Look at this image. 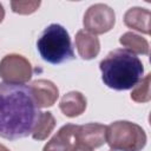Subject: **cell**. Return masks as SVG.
<instances>
[{
  "label": "cell",
  "mask_w": 151,
  "mask_h": 151,
  "mask_svg": "<svg viewBox=\"0 0 151 151\" xmlns=\"http://www.w3.org/2000/svg\"><path fill=\"white\" fill-rule=\"evenodd\" d=\"M40 4V1H11V7L14 13L31 14L39 8Z\"/></svg>",
  "instance_id": "obj_16"
},
{
  "label": "cell",
  "mask_w": 151,
  "mask_h": 151,
  "mask_svg": "<svg viewBox=\"0 0 151 151\" xmlns=\"http://www.w3.org/2000/svg\"><path fill=\"white\" fill-rule=\"evenodd\" d=\"M124 24L142 33H150V11L142 7H131L124 14Z\"/></svg>",
  "instance_id": "obj_12"
},
{
  "label": "cell",
  "mask_w": 151,
  "mask_h": 151,
  "mask_svg": "<svg viewBox=\"0 0 151 151\" xmlns=\"http://www.w3.org/2000/svg\"><path fill=\"white\" fill-rule=\"evenodd\" d=\"M28 87L38 109L52 106L59 97V90L51 80L38 79L32 81Z\"/></svg>",
  "instance_id": "obj_8"
},
{
  "label": "cell",
  "mask_w": 151,
  "mask_h": 151,
  "mask_svg": "<svg viewBox=\"0 0 151 151\" xmlns=\"http://www.w3.org/2000/svg\"><path fill=\"white\" fill-rule=\"evenodd\" d=\"M39 109L26 85L0 83V137L9 140L32 133Z\"/></svg>",
  "instance_id": "obj_1"
},
{
  "label": "cell",
  "mask_w": 151,
  "mask_h": 151,
  "mask_svg": "<svg viewBox=\"0 0 151 151\" xmlns=\"http://www.w3.org/2000/svg\"><path fill=\"white\" fill-rule=\"evenodd\" d=\"M116 22L114 11L105 4H94L87 8L84 14L85 31L97 35L109 32Z\"/></svg>",
  "instance_id": "obj_6"
},
{
  "label": "cell",
  "mask_w": 151,
  "mask_h": 151,
  "mask_svg": "<svg viewBox=\"0 0 151 151\" xmlns=\"http://www.w3.org/2000/svg\"><path fill=\"white\" fill-rule=\"evenodd\" d=\"M106 143L113 150L142 151L146 145V133L136 123L117 120L106 126Z\"/></svg>",
  "instance_id": "obj_4"
},
{
  "label": "cell",
  "mask_w": 151,
  "mask_h": 151,
  "mask_svg": "<svg viewBox=\"0 0 151 151\" xmlns=\"http://www.w3.org/2000/svg\"><path fill=\"white\" fill-rule=\"evenodd\" d=\"M106 143V126L88 123L76 126V151H93Z\"/></svg>",
  "instance_id": "obj_7"
},
{
  "label": "cell",
  "mask_w": 151,
  "mask_h": 151,
  "mask_svg": "<svg viewBox=\"0 0 151 151\" xmlns=\"http://www.w3.org/2000/svg\"><path fill=\"white\" fill-rule=\"evenodd\" d=\"M5 18V9H4V6L0 4V22L4 20Z\"/></svg>",
  "instance_id": "obj_17"
},
{
  "label": "cell",
  "mask_w": 151,
  "mask_h": 151,
  "mask_svg": "<svg viewBox=\"0 0 151 151\" xmlns=\"http://www.w3.org/2000/svg\"><path fill=\"white\" fill-rule=\"evenodd\" d=\"M86 98L78 91H71L63 96L59 103L60 111L70 118L80 116L86 109Z\"/></svg>",
  "instance_id": "obj_11"
},
{
  "label": "cell",
  "mask_w": 151,
  "mask_h": 151,
  "mask_svg": "<svg viewBox=\"0 0 151 151\" xmlns=\"http://www.w3.org/2000/svg\"><path fill=\"white\" fill-rule=\"evenodd\" d=\"M74 45H76V48L79 55L85 60L96 58L100 51V42L97 35L85 29H80L77 32Z\"/></svg>",
  "instance_id": "obj_10"
},
{
  "label": "cell",
  "mask_w": 151,
  "mask_h": 151,
  "mask_svg": "<svg viewBox=\"0 0 151 151\" xmlns=\"http://www.w3.org/2000/svg\"><path fill=\"white\" fill-rule=\"evenodd\" d=\"M33 74L31 63L20 54H7L0 61V77L4 83L24 85L29 81Z\"/></svg>",
  "instance_id": "obj_5"
},
{
  "label": "cell",
  "mask_w": 151,
  "mask_h": 151,
  "mask_svg": "<svg viewBox=\"0 0 151 151\" xmlns=\"http://www.w3.org/2000/svg\"><path fill=\"white\" fill-rule=\"evenodd\" d=\"M76 126L74 124L64 125L47 142L42 151H76Z\"/></svg>",
  "instance_id": "obj_9"
},
{
  "label": "cell",
  "mask_w": 151,
  "mask_h": 151,
  "mask_svg": "<svg viewBox=\"0 0 151 151\" xmlns=\"http://www.w3.org/2000/svg\"><path fill=\"white\" fill-rule=\"evenodd\" d=\"M119 42L133 54H149V42L146 39L133 32H126L119 38Z\"/></svg>",
  "instance_id": "obj_14"
},
{
  "label": "cell",
  "mask_w": 151,
  "mask_h": 151,
  "mask_svg": "<svg viewBox=\"0 0 151 151\" xmlns=\"http://www.w3.org/2000/svg\"><path fill=\"white\" fill-rule=\"evenodd\" d=\"M37 48L42 60L53 65L74 59L68 32L59 24H51L41 32L37 41Z\"/></svg>",
  "instance_id": "obj_3"
},
{
  "label": "cell",
  "mask_w": 151,
  "mask_h": 151,
  "mask_svg": "<svg viewBox=\"0 0 151 151\" xmlns=\"http://www.w3.org/2000/svg\"><path fill=\"white\" fill-rule=\"evenodd\" d=\"M55 126V118L51 112H40L34 127L32 130V138L35 140H44L46 139Z\"/></svg>",
  "instance_id": "obj_13"
},
{
  "label": "cell",
  "mask_w": 151,
  "mask_h": 151,
  "mask_svg": "<svg viewBox=\"0 0 151 151\" xmlns=\"http://www.w3.org/2000/svg\"><path fill=\"white\" fill-rule=\"evenodd\" d=\"M99 68L104 84L117 91L133 88L144 73L142 60L125 48L111 51L100 61Z\"/></svg>",
  "instance_id": "obj_2"
},
{
  "label": "cell",
  "mask_w": 151,
  "mask_h": 151,
  "mask_svg": "<svg viewBox=\"0 0 151 151\" xmlns=\"http://www.w3.org/2000/svg\"><path fill=\"white\" fill-rule=\"evenodd\" d=\"M150 80H151V74L149 73L137 83V85L133 87L131 92L132 100H134L136 103H147L151 99Z\"/></svg>",
  "instance_id": "obj_15"
},
{
  "label": "cell",
  "mask_w": 151,
  "mask_h": 151,
  "mask_svg": "<svg viewBox=\"0 0 151 151\" xmlns=\"http://www.w3.org/2000/svg\"><path fill=\"white\" fill-rule=\"evenodd\" d=\"M110 151H120V150H113V149H111Z\"/></svg>",
  "instance_id": "obj_19"
},
{
  "label": "cell",
  "mask_w": 151,
  "mask_h": 151,
  "mask_svg": "<svg viewBox=\"0 0 151 151\" xmlns=\"http://www.w3.org/2000/svg\"><path fill=\"white\" fill-rule=\"evenodd\" d=\"M0 151H11V150H9L8 147H6L4 144H1V143H0Z\"/></svg>",
  "instance_id": "obj_18"
}]
</instances>
